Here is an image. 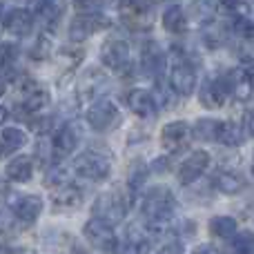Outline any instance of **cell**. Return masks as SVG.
<instances>
[{
	"mask_svg": "<svg viewBox=\"0 0 254 254\" xmlns=\"http://www.w3.org/2000/svg\"><path fill=\"white\" fill-rule=\"evenodd\" d=\"M252 174H254V165H252Z\"/></svg>",
	"mask_w": 254,
	"mask_h": 254,
	"instance_id": "obj_40",
	"label": "cell"
},
{
	"mask_svg": "<svg viewBox=\"0 0 254 254\" xmlns=\"http://www.w3.org/2000/svg\"><path fill=\"white\" fill-rule=\"evenodd\" d=\"M192 254H221V252H219V248H214L212 243H203V246L194 248Z\"/></svg>",
	"mask_w": 254,
	"mask_h": 254,
	"instance_id": "obj_36",
	"label": "cell"
},
{
	"mask_svg": "<svg viewBox=\"0 0 254 254\" xmlns=\"http://www.w3.org/2000/svg\"><path fill=\"white\" fill-rule=\"evenodd\" d=\"M232 29L241 40H252L254 38V22L248 16H237L234 18Z\"/></svg>",
	"mask_w": 254,
	"mask_h": 254,
	"instance_id": "obj_31",
	"label": "cell"
},
{
	"mask_svg": "<svg viewBox=\"0 0 254 254\" xmlns=\"http://www.w3.org/2000/svg\"><path fill=\"white\" fill-rule=\"evenodd\" d=\"M165 67V56L158 49L156 43H147L143 47V69L147 71L149 76H156L158 71Z\"/></svg>",
	"mask_w": 254,
	"mask_h": 254,
	"instance_id": "obj_26",
	"label": "cell"
},
{
	"mask_svg": "<svg viewBox=\"0 0 254 254\" xmlns=\"http://www.w3.org/2000/svg\"><path fill=\"white\" fill-rule=\"evenodd\" d=\"M163 27L170 34H185L188 31V13L181 4H170V7L163 11Z\"/></svg>",
	"mask_w": 254,
	"mask_h": 254,
	"instance_id": "obj_22",
	"label": "cell"
},
{
	"mask_svg": "<svg viewBox=\"0 0 254 254\" xmlns=\"http://www.w3.org/2000/svg\"><path fill=\"white\" fill-rule=\"evenodd\" d=\"M207 167H210V154L203 152V149H196V152H192L183 163H181V167H179V181L183 185L194 183L196 179H201L203 172H205Z\"/></svg>",
	"mask_w": 254,
	"mask_h": 254,
	"instance_id": "obj_11",
	"label": "cell"
},
{
	"mask_svg": "<svg viewBox=\"0 0 254 254\" xmlns=\"http://www.w3.org/2000/svg\"><path fill=\"white\" fill-rule=\"evenodd\" d=\"M4 174H7V179L13 181V183H27V181L31 179V174H34V163L27 156H16L7 163Z\"/></svg>",
	"mask_w": 254,
	"mask_h": 254,
	"instance_id": "obj_23",
	"label": "cell"
},
{
	"mask_svg": "<svg viewBox=\"0 0 254 254\" xmlns=\"http://www.w3.org/2000/svg\"><path fill=\"white\" fill-rule=\"evenodd\" d=\"M80 2H87V0H80Z\"/></svg>",
	"mask_w": 254,
	"mask_h": 254,
	"instance_id": "obj_41",
	"label": "cell"
},
{
	"mask_svg": "<svg viewBox=\"0 0 254 254\" xmlns=\"http://www.w3.org/2000/svg\"><path fill=\"white\" fill-rule=\"evenodd\" d=\"M232 248H234V254H254V232H250V230L237 232Z\"/></svg>",
	"mask_w": 254,
	"mask_h": 254,
	"instance_id": "obj_30",
	"label": "cell"
},
{
	"mask_svg": "<svg viewBox=\"0 0 254 254\" xmlns=\"http://www.w3.org/2000/svg\"><path fill=\"white\" fill-rule=\"evenodd\" d=\"M83 201V192L74 183H61L52 190V203L56 207H76Z\"/></svg>",
	"mask_w": 254,
	"mask_h": 254,
	"instance_id": "obj_19",
	"label": "cell"
},
{
	"mask_svg": "<svg viewBox=\"0 0 254 254\" xmlns=\"http://www.w3.org/2000/svg\"><path fill=\"white\" fill-rule=\"evenodd\" d=\"M78 138H80V131L76 129V125H71V123L63 125L61 129L56 131V136L52 138L54 156L65 158V156H69V154H74L76 147H78Z\"/></svg>",
	"mask_w": 254,
	"mask_h": 254,
	"instance_id": "obj_13",
	"label": "cell"
},
{
	"mask_svg": "<svg viewBox=\"0 0 254 254\" xmlns=\"http://www.w3.org/2000/svg\"><path fill=\"white\" fill-rule=\"evenodd\" d=\"M18 56V47L11 43H0V67H7L16 61Z\"/></svg>",
	"mask_w": 254,
	"mask_h": 254,
	"instance_id": "obj_32",
	"label": "cell"
},
{
	"mask_svg": "<svg viewBox=\"0 0 254 254\" xmlns=\"http://www.w3.org/2000/svg\"><path fill=\"white\" fill-rule=\"evenodd\" d=\"M7 116H9V112H7V107H0V125L7 121Z\"/></svg>",
	"mask_w": 254,
	"mask_h": 254,
	"instance_id": "obj_37",
	"label": "cell"
},
{
	"mask_svg": "<svg viewBox=\"0 0 254 254\" xmlns=\"http://www.w3.org/2000/svg\"><path fill=\"white\" fill-rule=\"evenodd\" d=\"M170 87L179 96H192L196 89V69L190 61H176L170 69Z\"/></svg>",
	"mask_w": 254,
	"mask_h": 254,
	"instance_id": "obj_9",
	"label": "cell"
},
{
	"mask_svg": "<svg viewBox=\"0 0 254 254\" xmlns=\"http://www.w3.org/2000/svg\"><path fill=\"white\" fill-rule=\"evenodd\" d=\"M22 92H25V96H22V107H25V112H29V114L43 110V107L47 105V92H45L36 80H25Z\"/></svg>",
	"mask_w": 254,
	"mask_h": 254,
	"instance_id": "obj_20",
	"label": "cell"
},
{
	"mask_svg": "<svg viewBox=\"0 0 254 254\" xmlns=\"http://www.w3.org/2000/svg\"><path fill=\"white\" fill-rule=\"evenodd\" d=\"M74 170H76V174H80L87 181H105L112 172V161L105 154L87 149V152H80L76 156Z\"/></svg>",
	"mask_w": 254,
	"mask_h": 254,
	"instance_id": "obj_2",
	"label": "cell"
},
{
	"mask_svg": "<svg viewBox=\"0 0 254 254\" xmlns=\"http://www.w3.org/2000/svg\"><path fill=\"white\" fill-rule=\"evenodd\" d=\"M243 188H246V181H243V176L239 172L221 170L219 176H216V190L223 194H239Z\"/></svg>",
	"mask_w": 254,
	"mask_h": 254,
	"instance_id": "obj_27",
	"label": "cell"
},
{
	"mask_svg": "<svg viewBox=\"0 0 254 254\" xmlns=\"http://www.w3.org/2000/svg\"><path fill=\"white\" fill-rule=\"evenodd\" d=\"M156 254H185V252H183V246H181V243H165Z\"/></svg>",
	"mask_w": 254,
	"mask_h": 254,
	"instance_id": "obj_35",
	"label": "cell"
},
{
	"mask_svg": "<svg viewBox=\"0 0 254 254\" xmlns=\"http://www.w3.org/2000/svg\"><path fill=\"white\" fill-rule=\"evenodd\" d=\"M129 45L125 43L123 38H107L101 47V63L107 67V69L114 71H123L129 65Z\"/></svg>",
	"mask_w": 254,
	"mask_h": 254,
	"instance_id": "obj_8",
	"label": "cell"
},
{
	"mask_svg": "<svg viewBox=\"0 0 254 254\" xmlns=\"http://www.w3.org/2000/svg\"><path fill=\"white\" fill-rule=\"evenodd\" d=\"M210 232L216 239H232L237 234V221L232 216H214L210 221Z\"/></svg>",
	"mask_w": 254,
	"mask_h": 254,
	"instance_id": "obj_28",
	"label": "cell"
},
{
	"mask_svg": "<svg viewBox=\"0 0 254 254\" xmlns=\"http://www.w3.org/2000/svg\"><path fill=\"white\" fill-rule=\"evenodd\" d=\"M4 29L13 36H29L34 31V25H36V18L29 9H11V11L4 16Z\"/></svg>",
	"mask_w": 254,
	"mask_h": 254,
	"instance_id": "obj_17",
	"label": "cell"
},
{
	"mask_svg": "<svg viewBox=\"0 0 254 254\" xmlns=\"http://www.w3.org/2000/svg\"><path fill=\"white\" fill-rule=\"evenodd\" d=\"M225 98H228V89L223 78H207L198 92V103L205 110H221L225 105Z\"/></svg>",
	"mask_w": 254,
	"mask_h": 254,
	"instance_id": "obj_12",
	"label": "cell"
},
{
	"mask_svg": "<svg viewBox=\"0 0 254 254\" xmlns=\"http://www.w3.org/2000/svg\"><path fill=\"white\" fill-rule=\"evenodd\" d=\"M13 225V219L7 210H0V234H7Z\"/></svg>",
	"mask_w": 254,
	"mask_h": 254,
	"instance_id": "obj_34",
	"label": "cell"
},
{
	"mask_svg": "<svg viewBox=\"0 0 254 254\" xmlns=\"http://www.w3.org/2000/svg\"><path fill=\"white\" fill-rule=\"evenodd\" d=\"M94 219H101L110 225H116L125 219L127 214V201L121 192H105L94 201Z\"/></svg>",
	"mask_w": 254,
	"mask_h": 254,
	"instance_id": "obj_3",
	"label": "cell"
},
{
	"mask_svg": "<svg viewBox=\"0 0 254 254\" xmlns=\"http://www.w3.org/2000/svg\"><path fill=\"white\" fill-rule=\"evenodd\" d=\"M190 138V125L185 121H172V123L163 125L161 129V145L165 149H176Z\"/></svg>",
	"mask_w": 254,
	"mask_h": 254,
	"instance_id": "obj_18",
	"label": "cell"
},
{
	"mask_svg": "<svg viewBox=\"0 0 254 254\" xmlns=\"http://www.w3.org/2000/svg\"><path fill=\"white\" fill-rule=\"evenodd\" d=\"M127 103H129V110L134 112L138 119H154L158 112V105H156V96L149 94L147 89H131L129 96H127Z\"/></svg>",
	"mask_w": 254,
	"mask_h": 254,
	"instance_id": "obj_15",
	"label": "cell"
},
{
	"mask_svg": "<svg viewBox=\"0 0 254 254\" xmlns=\"http://www.w3.org/2000/svg\"><path fill=\"white\" fill-rule=\"evenodd\" d=\"M4 94V83H0V96Z\"/></svg>",
	"mask_w": 254,
	"mask_h": 254,
	"instance_id": "obj_39",
	"label": "cell"
},
{
	"mask_svg": "<svg viewBox=\"0 0 254 254\" xmlns=\"http://www.w3.org/2000/svg\"><path fill=\"white\" fill-rule=\"evenodd\" d=\"M248 129H250V134L254 136V116H252V119H250V125H248Z\"/></svg>",
	"mask_w": 254,
	"mask_h": 254,
	"instance_id": "obj_38",
	"label": "cell"
},
{
	"mask_svg": "<svg viewBox=\"0 0 254 254\" xmlns=\"http://www.w3.org/2000/svg\"><path fill=\"white\" fill-rule=\"evenodd\" d=\"M83 234L89 246L103 254H112L119 248V241H116V234H114V230H112V225L101 219H94L92 216V219L85 223Z\"/></svg>",
	"mask_w": 254,
	"mask_h": 254,
	"instance_id": "obj_4",
	"label": "cell"
},
{
	"mask_svg": "<svg viewBox=\"0 0 254 254\" xmlns=\"http://www.w3.org/2000/svg\"><path fill=\"white\" fill-rule=\"evenodd\" d=\"M188 11H190V18H192L194 22L207 25V22H212L216 18L219 7H216V0H192Z\"/></svg>",
	"mask_w": 254,
	"mask_h": 254,
	"instance_id": "obj_25",
	"label": "cell"
},
{
	"mask_svg": "<svg viewBox=\"0 0 254 254\" xmlns=\"http://www.w3.org/2000/svg\"><path fill=\"white\" fill-rule=\"evenodd\" d=\"M27 143V134L18 127H7V129L0 134V158L9 156V154L22 149V145Z\"/></svg>",
	"mask_w": 254,
	"mask_h": 254,
	"instance_id": "obj_24",
	"label": "cell"
},
{
	"mask_svg": "<svg viewBox=\"0 0 254 254\" xmlns=\"http://www.w3.org/2000/svg\"><path fill=\"white\" fill-rule=\"evenodd\" d=\"M176 210V198L167 185H152L147 194L143 196V205H140V214H143V223L147 230L161 232L170 225L172 216Z\"/></svg>",
	"mask_w": 254,
	"mask_h": 254,
	"instance_id": "obj_1",
	"label": "cell"
},
{
	"mask_svg": "<svg viewBox=\"0 0 254 254\" xmlns=\"http://www.w3.org/2000/svg\"><path fill=\"white\" fill-rule=\"evenodd\" d=\"M147 179V167L143 165V163H136V170L131 167V179H129V183H131V190H138L140 185H143V181Z\"/></svg>",
	"mask_w": 254,
	"mask_h": 254,
	"instance_id": "obj_33",
	"label": "cell"
},
{
	"mask_svg": "<svg viewBox=\"0 0 254 254\" xmlns=\"http://www.w3.org/2000/svg\"><path fill=\"white\" fill-rule=\"evenodd\" d=\"M11 210H13V216H16L20 223L31 225L38 221L40 212H43V198L36 196V194H25V196L16 198Z\"/></svg>",
	"mask_w": 254,
	"mask_h": 254,
	"instance_id": "obj_16",
	"label": "cell"
},
{
	"mask_svg": "<svg viewBox=\"0 0 254 254\" xmlns=\"http://www.w3.org/2000/svg\"><path fill=\"white\" fill-rule=\"evenodd\" d=\"M110 25H112L110 18L98 13V11L80 13V16H76L69 25V38L74 40V43H83V40H87L92 34L105 29V27H110Z\"/></svg>",
	"mask_w": 254,
	"mask_h": 254,
	"instance_id": "obj_6",
	"label": "cell"
},
{
	"mask_svg": "<svg viewBox=\"0 0 254 254\" xmlns=\"http://www.w3.org/2000/svg\"><path fill=\"white\" fill-rule=\"evenodd\" d=\"M221 121L214 119H198L194 125V136L201 140H216V131H219Z\"/></svg>",
	"mask_w": 254,
	"mask_h": 254,
	"instance_id": "obj_29",
	"label": "cell"
},
{
	"mask_svg": "<svg viewBox=\"0 0 254 254\" xmlns=\"http://www.w3.org/2000/svg\"><path fill=\"white\" fill-rule=\"evenodd\" d=\"M216 140L228 147H239L246 140V127L237 121H225V123H219V131H216Z\"/></svg>",
	"mask_w": 254,
	"mask_h": 254,
	"instance_id": "obj_21",
	"label": "cell"
},
{
	"mask_svg": "<svg viewBox=\"0 0 254 254\" xmlns=\"http://www.w3.org/2000/svg\"><path fill=\"white\" fill-rule=\"evenodd\" d=\"M223 83H225V89H228V96L237 98V101H248V98L252 96L254 83H252V74L246 67H234V69H230L228 74L223 76Z\"/></svg>",
	"mask_w": 254,
	"mask_h": 254,
	"instance_id": "obj_10",
	"label": "cell"
},
{
	"mask_svg": "<svg viewBox=\"0 0 254 254\" xmlns=\"http://www.w3.org/2000/svg\"><path fill=\"white\" fill-rule=\"evenodd\" d=\"M107 87H110V80H107V76L103 74L101 69H96V67H92V69L85 71V76L80 78V96L87 98V101H98V96H101L103 92H107Z\"/></svg>",
	"mask_w": 254,
	"mask_h": 254,
	"instance_id": "obj_14",
	"label": "cell"
},
{
	"mask_svg": "<svg viewBox=\"0 0 254 254\" xmlns=\"http://www.w3.org/2000/svg\"><path fill=\"white\" fill-rule=\"evenodd\" d=\"M121 20L131 31H145L152 27L154 11L147 0H121Z\"/></svg>",
	"mask_w": 254,
	"mask_h": 254,
	"instance_id": "obj_5",
	"label": "cell"
},
{
	"mask_svg": "<svg viewBox=\"0 0 254 254\" xmlns=\"http://www.w3.org/2000/svg\"><path fill=\"white\" fill-rule=\"evenodd\" d=\"M85 119H87V123H89L92 129L107 131V129H112L114 125H119L121 114H119V107H116L112 101L98 98V101L87 110V116H85Z\"/></svg>",
	"mask_w": 254,
	"mask_h": 254,
	"instance_id": "obj_7",
	"label": "cell"
}]
</instances>
